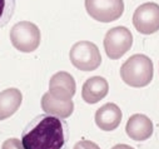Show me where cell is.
I'll return each mask as SVG.
<instances>
[{
	"mask_svg": "<svg viewBox=\"0 0 159 149\" xmlns=\"http://www.w3.org/2000/svg\"><path fill=\"white\" fill-rule=\"evenodd\" d=\"M85 10L99 23H113L124 13L123 0H84Z\"/></svg>",
	"mask_w": 159,
	"mask_h": 149,
	"instance_id": "6",
	"label": "cell"
},
{
	"mask_svg": "<svg viewBox=\"0 0 159 149\" xmlns=\"http://www.w3.org/2000/svg\"><path fill=\"white\" fill-rule=\"evenodd\" d=\"M15 0H0V28L6 25L14 15Z\"/></svg>",
	"mask_w": 159,
	"mask_h": 149,
	"instance_id": "14",
	"label": "cell"
},
{
	"mask_svg": "<svg viewBox=\"0 0 159 149\" xmlns=\"http://www.w3.org/2000/svg\"><path fill=\"white\" fill-rule=\"evenodd\" d=\"M68 139L67 122L46 113L35 116L22 133L25 149H63Z\"/></svg>",
	"mask_w": 159,
	"mask_h": 149,
	"instance_id": "1",
	"label": "cell"
},
{
	"mask_svg": "<svg viewBox=\"0 0 159 149\" xmlns=\"http://www.w3.org/2000/svg\"><path fill=\"white\" fill-rule=\"evenodd\" d=\"M123 113L115 103H107L95 112L94 120L97 127L103 132H113L119 127Z\"/></svg>",
	"mask_w": 159,
	"mask_h": 149,
	"instance_id": "10",
	"label": "cell"
},
{
	"mask_svg": "<svg viewBox=\"0 0 159 149\" xmlns=\"http://www.w3.org/2000/svg\"><path fill=\"white\" fill-rule=\"evenodd\" d=\"M69 59L73 67L82 72H93L102 64V55L98 47L88 40L77 42L69 51Z\"/></svg>",
	"mask_w": 159,
	"mask_h": 149,
	"instance_id": "4",
	"label": "cell"
},
{
	"mask_svg": "<svg viewBox=\"0 0 159 149\" xmlns=\"http://www.w3.org/2000/svg\"><path fill=\"white\" fill-rule=\"evenodd\" d=\"M73 149H100V147L91 140L83 139V140H79L78 143H75Z\"/></svg>",
	"mask_w": 159,
	"mask_h": 149,
	"instance_id": "16",
	"label": "cell"
},
{
	"mask_svg": "<svg viewBox=\"0 0 159 149\" xmlns=\"http://www.w3.org/2000/svg\"><path fill=\"white\" fill-rule=\"evenodd\" d=\"M23 103V94L18 88H8L0 92V122L14 115Z\"/></svg>",
	"mask_w": 159,
	"mask_h": 149,
	"instance_id": "13",
	"label": "cell"
},
{
	"mask_svg": "<svg viewBox=\"0 0 159 149\" xmlns=\"http://www.w3.org/2000/svg\"><path fill=\"white\" fill-rule=\"evenodd\" d=\"M77 84L71 74L68 72H58L50 78L49 93L54 98L62 100H71L75 95Z\"/></svg>",
	"mask_w": 159,
	"mask_h": 149,
	"instance_id": "9",
	"label": "cell"
},
{
	"mask_svg": "<svg viewBox=\"0 0 159 149\" xmlns=\"http://www.w3.org/2000/svg\"><path fill=\"white\" fill-rule=\"evenodd\" d=\"M1 149H25V148L23 145L22 139L19 140L18 138H9L3 143Z\"/></svg>",
	"mask_w": 159,
	"mask_h": 149,
	"instance_id": "15",
	"label": "cell"
},
{
	"mask_svg": "<svg viewBox=\"0 0 159 149\" xmlns=\"http://www.w3.org/2000/svg\"><path fill=\"white\" fill-rule=\"evenodd\" d=\"M42 40V33L38 25L34 23L23 20L16 23L10 30V42L20 53H33L35 51Z\"/></svg>",
	"mask_w": 159,
	"mask_h": 149,
	"instance_id": "3",
	"label": "cell"
},
{
	"mask_svg": "<svg viewBox=\"0 0 159 149\" xmlns=\"http://www.w3.org/2000/svg\"><path fill=\"white\" fill-rule=\"evenodd\" d=\"M103 45L109 59L118 60L130 50L133 45V34L125 27L111 28L105 34Z\"/></svg>",
	"mask_w": 159,
	"mask_h": 149,
	"instance_id": "5",
	"label": "cell"
},
{
	"mask_svg": "<svg viewBox=\"0 0 159 149\" xmlns=\"http://www.w3.org/2000/svg\"><path fill=\"white\" fill-rule=\"evenodd\" d=\"M109 93V83L103 76H91L82 87V98L87 104H97Z\"/></svg>",
	"mask_w": 159,
	"mask_h": 149,
	"instance_id": "11",
	"label": "cell"
},
{
	"mask_svg": "<svg viewBox=\"0 0 159 149\" xmlns=\"http://www.w3.org/2000/svg\"><path fill=\"white\" fill-rule=\"evenodd\" d=\"M154 132L153 122L145 114L137 113L128 119L125 125V133L134 142H145L148 140Z\"/></svg>",
	"mask_w": 159,
	"mask_h": 149,
	"instance_id": "8",
	"label": "cell"
},
{
	"mask_svg": "<svg viewBox=\"0 0 159 149\" xmlns=\"http://www.w3.org/2000/svg\"><path fill=\"white\" fill-rule=\"evenodd\" d=\"M40 105L46 114L59 116L62 119L69 118L74 112V103H73V100H62L54 98L49 92H46L42 96Z\"/></svg>",
	"mask_w": 159,
	"mask_h": 149,
	"instance_id": "12",
	"label": "cell"
},
{
	"mask_svg": "<svg viewBox=\"0 0 159 149\" xmlns=\"http://www.w3.org/2000/svg\"><path fill=\"white\" fill-rule=\"evenodd\" d=\"M154 65L145 54H134L120 67L122 80L132 88H144L153 80Z\"/></svg>",
	"mask_w": 159,
	"mask_h": 149,
	"instance_id": "2",
	"label": "cell"
},
{
	"mask_svg": "<svg viewBox=\"0 0 159 149\" xmlns=\"http://www.w3.org/2000/svg\"><path fill=\"white\" fill-rule=\"evenodd\" d=\"M133 25L139 34L152 35L159 31V5L148 1L139 5L133 13Z\"/></svg>",
	"mask_w": 159,
	"mask_h": 149,
	"instance_id": "7",
	"label": "cell"
},
{
	"mask_svg": "<svg viewBox=\"0 0 159 149\" xmlns=\"http://www.w3.org/2000/svg\"><path fill=\"white\" fill-rule=\"evenodd\" d=\"M111 149H134V148L128 145V144H117V145H114Z\"/></svg>",
	"mask_w": 159,
	"mask_h": 149,
	"instance_id": "17",
	"label": "cell"
}]
</instances>
